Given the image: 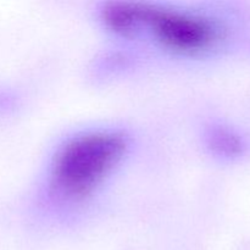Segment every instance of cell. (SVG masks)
Here are the masks:
<instances>
[{
    "label": "cell",
    "instance_id": "obj_2",
    "mask_svg": "<svg viewBox=\"0 0 250 250\" xmlns=\"http://www.w3.org/2000/svg\"><path fill=\"white\" fill-rule=\"evenodd\" d=\"M146 28L161 45L185 54L209 50L225 37L222 24L205 15L137 4L134 36Z\"/></svg>",
    "mask_w": 250,
    "mask_h": 250
},
{
    "label": "cell",
    "instance_id": "obj_1",
    "mask_svg": "<svg viewBox=\"0 0 250 250\" xmlns=\"http://www.w3.org/2000/svg\"><path fill=\"white\" fill-rule=\"evenodd\" d=\"M127 150L120 132L94 131L80 134L60 149L51 171V187L68 199L89 195Z\"/></svg>",
    "mask_w": 250,
    "mask_h": 250
},
{
    "label": "cell",
    "instance_id": "obj_3",
    "mask_svg": "<svg viewBox=\"0 0 250 250\" xmlns=\"http://www.w3.org/2000/svg\"><path fill=\"white\" fill-rule=\"evenodd\" d=\"M215 146L225 154H238L242 149V142L236 134L222 131L215 136Z\"/></svg>",
    "mask_w": 250,
    "mask_h": 250
}]
</instances>
